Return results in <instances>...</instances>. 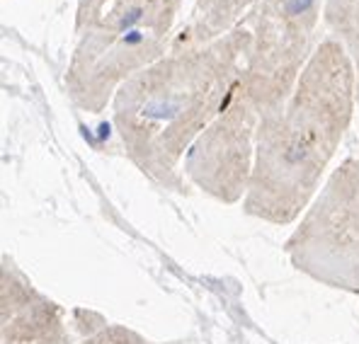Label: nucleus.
<instances>
[{
	"instance_id": "nucleus-1",
	"label": "nucleus",
	"mask_w": 359,
	"mask_h": 344,
	"mask_svg": "<svg viewBox=\"0 0 359 344\" xmlns=\"http://www.w3.org/2000/svg\"><path fill=\"white\" fill-rule=\"evenodd\" d=\"M357 73L337 39H325L309 58L292 97L257 126L255 165L243 211L289 226L311 206L325 167L352 119Z\"/></svg>"
},
{
	"instance_id": "nucleus-2",
	"label": "nucleus",
	"mask_w": 359,
	"mask_h": 344,
	"mask_svg": "<svg viewBox=\"0 0 359 344\" xmlns=\"http://www.w3.org/2000/svg\"><path fill=\"white\" fill-rule=\"evenodd\" d=\"M250 34H233L175 51L131 76L114 95V126L126 156L156 184L182 192L177 165L209 129L241 78Z\"/></svg>"
},
{
	"instance_id": "nucleus-3",
	"label": "nucleus",
	"mask_w": 359,
	"mask_h": 344,
	"mask_svg": "<svg viewBox=\"0 0 359 344\" xmlns=\"http://www.w3.org/2000/svg\"><path fill=\"white\" fill-rule=\"evenodd\" d=\"M170 25V0H86L66 78L73 102L102 112L131 76L163 58Z\"/></svg>"
},
{
	"instance_id": "nucleus-4",
	"label": "nucleus",
	"mask_w": 359,
	"mask_h": 344,
	"mask_svg": "<svg viewBox=\"0 0 359 344\" xmlns=\"http://www.w3.org/2000/svg\"><path fill=\"white\" fill-rule=\"evenodd\" d=\"M301 274L359 294V160L347 158L316 194L284 245Z\"/></svg>"
},
{
	"instance_id": "nucleus-5",
	"label": "nucleus",
	"mask_w": 359,
	"mask_h": 344,
	"mask_svg": "<svg viewBox=\"0 0 359 344\" xmlns=\"http://www.w3.org/2000/svg\"><path fill=\"white\" fill-rule=\"evenodd\" d=\"M318 0H265L260 5L255 44L241 71V88L260 119L284 107L309 58Z\"/></svg>"
},
{
	"instance_id": "nucleus-6",
	"label": "nucleus",
	"mask_w": 359,
	"mask_h": 344,
	"mask_svg": "<svg viewBox=\"0 0 359 344\" xmlns=\"http://www.w3.org/2000/svg\"><path fill=\"white\" fill-rule=\"evenodd\" d=\"M257 126L260 114L236 81L224 109L184 156L187 177L224 204L245 199L255 165Z\"/></svg>"
},
{
	"instance_id": "nucleus-7",
	"label": "nucleus",
	"mask_w": 359,
	"mask_h": 344,
	"mask_svg": "<svg viewBox=\"0 0 359 344\" xmlns=\"http://www.w3.org/2000/svg\"><path fill=\"white\" fill-rule=\"evenodd\" d=\"M0 344H71L66 310L8 259L0 272Z\"/></svg>"
},
{
	"instance_id": "nucleus-8",
	"label": "nucleus",
	"mask_w": 359,
	"mask_h": 344,
	"mask_svg": "<svg viewBox=\"0 0 359 344\" xmlns=\"http://www.w3.org/2000/svg\"><path fill=\"white\" fill-rule=\"evenodd\" d=\"M252 0H199L192 27L175 41V46H204L219 41Z\"/></svg>"
},
{
	"instance_id": "nucleus-9",
	"label": "nucleus",
	"mask_w": 359,
	"mask_h": 344,
	"mask_svg": "<svg viewBox=\"0 0 359 344\" xmlns=\"http://www.w3.org/2000/svg\"><path fill=\"white\" fill-rule=\"evenodd\" d=\"M325 20L347 46V54L357 63V99H359V0H328Z\"/></svg>"
},
{
	"instance_id": "nucleus-10",
	"label": "nucleus",
	"mask_w": 359,
	"mask_h": 344,
	"mask_svg": "<svg viewBox=\"0 0 359 344\" xmlns=\"http://www.w3.org/2000/svg\"><path fill=\"white\" fill-rule=\"evenodd\" d=\"M78 344H151V342H146L144 337L136 335L134 330H129L124 325H107L104 320H100L97 325L90 327V332Z\"/></svg>"
}]
</instances>
